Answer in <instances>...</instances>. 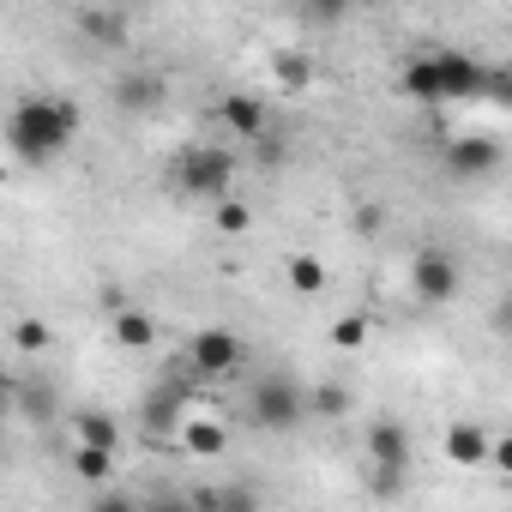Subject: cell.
I'll list each match as a JSON object with an SVG mask.
<instances>
[{
	"label": "cell",
	"mask_w": 512,
	"mask_h": 512,
	"mask_svg": "<svg viewBox=\"0 0 512 512\" xmlns=\"http://www.w3.org/2000/svg\"><path fill=\"white\" fill-rule=\"evenodd\" d=\"M79 139V109L67 97H25L13 115H7V145L19 163L31 169H49L67 145Z\"/></svg>",
	"instance_id": "obj_1"
},
{
	"label": "cell",
	"mask_w": 512,
	"mask_h": 512,
	"mask_svg": "<svg viewBox=\"0 0 512 512\" xmlns=\"http://www.w3.org/2000/svg\"><path fill=\"white\" fill-rule=\"evenodd\" d=\"M247 428H266V434H290L302 416H308V398H302V386L290 380V374H266V380H253V392H247Z\"/></svg>",
	"instance_id": "obj_2"
},
{
	"label": "cell",
	"mask_w": 512,
	"mask_h": 512,
	"mask_svg": "<svg viewBox=\"0 0 512 512\" xmlns=\"http://www.w3.org/2000/svg\"><path fill=\"white\" fill-rule=\"evenodd\" d=\"M169 181L187 193V199H223L235 187V157L223 145H187L175 163H169Z\"/></svg>",
	"instance_id": "obj_3"
},
{
	"label": "cell",
	"mask_w": 512,
	"mask_h": 512,
	"mask_svg": "<svg viewBox=\"0 0 512 512\" xmlns=\"http://www.w3.org/2000/svg\"><path fill=\"white\" fill-rule=\"evenodd\" d=\"M241 338L235 332H223V326H205V332H193V344H187V368H193V380H229L235 368H241Z\"/></svg>",
	"instance_id": "obj_4"
},
{
	"label": "cell",
	"mask_w": 512,
	"mask_h": 512,
	"mask_svg": "<svg viewBox=\"0 0 512 512\" xmlns=\"http://www.w3.org/2000/svg\"><path fill=\"white\" fill-rule=\"evenodd\" d=\"M410 284H416V296L428 302V308H440V302H452L458 296V260L452 253H440V247H422L416 253V266H410Z\"/></svg>",
	"instance_id": "obj_5"
},
{
	"label": "cell",
	"mask_w": 512,
	"mask_h": 512,
	"mask_svg": "<svg viewBox=\"0 0 512 512\" xmlns=\"http://www.w3.org/2000/svg\"><path fill=\"white\" fill-rule=\"evenodd\" d=\"M500 139H488V133H464V139H452L446 145V175L452 181H488L494 169H500Z\"/></svg>",
	"instance_id": "obj_6"
},
{
	"label": "cell",
	"mask_w": 512,
	"mask_h": 512,
	"mask_svg": "<svg viewBox=\"0 0 512 512\" xmlns=\"http://www.w3.org/2000/svg\"><path fill=\"white\" fill-rule=\"evenodd\" d=\"M181 416H187V380H157L151 386V398H145V410H139V422H145V434L151 440H163V434H175L181 428Z\"/></svg>",
	"instance_id": "obj_7"
},
{
	"label": "cell",
	"mask_w": 512,
	"mask_h": 512,
	"mask_svg": "<svg viewBox=\"0 0 512 512\" xmlns=\"http://www.w3.org/2000/svg\"><path fill=\"white\" fill-rule=\"evenodd\" d=\"M440 73V103H476L482 97V61L470 55H434Z\"/></svg>",
	"instance_id": "obj_8"
},
{
	"label": "cell",
	"mask_w": 512,
	"mask_h": 512,
	"mask_svg": "<svg viewBox=\"0 0 512 512\" xmlns=\"http://www.w3.org/2000/svg\"><path fill=\"white\" fill-rule=\"evenodd\" d=\"M163 73H121L115 85H109V103L121 109V115H151L157 103H163Z\"/></svg>",
	"instance_id": "obj_9"
},
{
	"label": "cell",
	"mask_w": 512,
	"mask_h": 512,
	"mask_svg": "<svg viewBox=\"0 0 512 512\" xmlns=\"http://www.w3.org/2000/svg\"><path fill=\"white\" fill-rule=\"evenodd\" d=\"M368 464L374 470H410V434H404V422H392V416L368 422Z\"/></svg>",
	"instance_id": "obj_10"
},
{
	"label": "cell",
	"mask_w": 512,
	"mask_h": 512,
	"mask_svg": "<svg viewBox=\"0 0 512 512\" xmlns=\"http://www.w3.org/2000/svg\"><path fill=\"white\" fill-rule=\"evenodd\" d=\"M217 121L235 133V139H253V133H266L272 127V115H266V103L253 97V91H229L223 103H217Z\"/></svg>",
	"instance_id": "obj_11"
},
{
	"label": "cell",
	"mask_w": 512,
	"mask_h": 512,
	"mask_svg": "<svg viewBox=\"0 0 512 512\" xmlns=\"http://www.w3.org/2000/svg\"><path fill=\"white\" fill-rule=\"evenodd\" d=\"M79 37L91 49H127V7H79Z\"/></svg>",
	"instance_id": "obj_12"
},
{
	"label": "cell",
	"mask_w": 512,
	"mask_h": 512,
	"mask_svg": "<svg viewBox=\"0 0 512 512\" xmlns=\"http://www.w3.org/2000/svg\"><path fill=\"white\" fill-rule=\"evenodd\" d=\"M229 446V428L217 416H181V452L187 458H223Z\"/></svg>",
	"instance_id": "obj_13"
},
{
	"label": "cell",
	"mask_w": 512,
	"mask_h": 512,
	"mask_svg": "<svg viewBox=\"0 0 512 512\" xmlns=\"http://www.w3.org/2000/svg\"><path fill=\"white\" fill-rule=\"evenodd\" d=\"M115 344L121 350H151L157 344V320L145 308H115Z\"/></svg>",
	"instance_id": "obj_14"
},
{
	"label": "cell",
	"mask_w": 512,
	"mask_h": 512,
	"mask_svg": "<svg viewBox=\"0 0 512 512\" xmlns=\"http://www.w3.org/2000/svg\"><path fill=\"white\" fill-rule=\"evenodd\" d=\"M446 458H452V464H482V458H488V434H482L476 422H452V428H446Z\"/></svg>",
	"instance_id": "obj_15"
},
{
	"label": "cell",
	"mask_w": 512,
	"mask_h": 512,
	"mask_svg": "<svg viewBox=\"0 0 512 512\" xmlns=\"http://www.w3.org/2000/svg\"><path fill=\"white\" fill-rule=\"evenodd\" d=\"M272 79H278L284 91H302V85L314 79V55H308V49H278V55H272Z\"/></svg>",
	"instance_id": "obj_16"
},
{
	"label": "cell",
	"mask_w": 512,
	"mask_h": 512,
	"mask_svg": "<svg viewBox=\"0 0 512 512\" xmlns=\"http://www.w3.org/2000/svg\"><path fill=\"white\" fill-rule=\"evenodd\" d=\"M308 398V416H320V422H338V416H350V386H338V380H326V386H314V392H302Z\"/></svg>",
	"instance_id": "obj_17"
},
{
	"label": "cell",
	"mask_w": 512,
	"mask_h": 512,
	"mask_svg": "<svg viewBox=\"0 0 512 512\" xmlns=\"http://www.w3.org/2000/svg\"><path fill=\"white\" fill-rule=\"evenodd\" d=\"M73 434H79V440H91V446H121V422H115L109 410H97V404L73 416Z\"/></svg>",
	"instance_id": "obj_18"
},
{
	"label": "cell",
	"mask_w": 512,
	"mask_h": 512,
	"mask_svg": "<svg viewBox=\"0 0 512 512\" xmlns=\"http://www.w3.org/2000/svg\"><path fill=\"white\" fill-rule=\"evenodd\" d=\"M73 470L85 482H109L115 476V446H91V440H73Z\"/></svg>",
	"instance_id": "obj_19"
},
{
	"label": "cell",
	"mask_w": 512,
	"mask_h": 512,
	"mask_svg": "<svg viewBox=\"0 0 512 512\" xmlns=\"http://www.w3.org/2000/svg\"><path fill=\"white\" fill-rule=\"evenodd\" d=\"M398 85H404V97H416V103H440V73H434V55L410 61Z\"/></svg>",
	"instance_id": "obj_20"
},
{
	"label": "cell",
	"mask_w": 512,
	"mask_h": 512,
	"mask_svg": "<svg viewBox=\"0 0 512 512\" xmlns=\"http://www.w3.org/2000/svg\"><path fill=\"white\" fill-rule=\"evenodd\" d=\"M290 284H296L302 296H320V290H326V266L314 260V253H296V260H290Z\"/></svg>",
	"instance_id": "obj_21"
},
{
	"label": "cell",
	"mask_w": 512,
	"mask_h": 512,
	"mask_svg": "<svg viewBox=\"0 0 512 512\" xmlns=\"http://www.w3.org/2000/svg\"><path fill=\"white\" fill-rule=\"evenodd\" d=\"M211 205H217V229H223V235H247V229H253V211H247L235 193H223V199H211Z\"/></svg>",
	"instance_id": "obj_22"
},
{
	"label": "cell",
	"mask_w": 512,
	"mask_h": 512,
	"mask_svg": "<svg viewBox=\"0 0 512 512\" xmlns=\"http://www.w3.org/2000/svg\"><path fill=\"white\" fill-rule=\"evenodd\" d=\"M332 344L338 350H368V314H338L332 320Z\"/></svg>",
	"instance_id": "obj_23"
},
{
	"label": "cell",
	"mask_w": 512,
	"mask_h": 512,
	"mask_svg": "<svg viewBox=\"0 0 512 512\" xmlns=\"http://www.w3.org/2000/svg\"><path fill=\"white\" fill-rule=\"evenodd\" d=\"M13 350L43 356V350H49V326H43V320H19V326H13Z\"/></svg>",
	"instance_id": "obj_24"
},
{
	"label": "cell",
	"mask_w": 512,
	"mask_h": 512,
	"mask_svg": "<svg viewBox=\"0 0 512 512\" xmlns=\"http://www.w3.org/2000/svg\"><path fill=\"white\" fill-rule=\"evenodd\" d=\"M482 97H488L494 109H506V103H512V73H506V67H482Z\"/></svg>",
	"instance_id": "obj_25"
},
{
	"label": "cell",
	"mask_w": 512,
	"mask_h": 512,
	"mask_svg": "<svg viewBox=\"0 0 512 512\" xmlns=\"http://www.w3.org/2000/svg\"><path fill=\"white\" fill-rule=\"evenodd\" d=\"M19 404L31 410V422H55V392H49V386H25Z\"/></svg>",
	"instance_id": "obj_26"
},
{
	"label": "cell",
	"mask_w": 512,
	"mask_h": 512,
	"mask_svg": "<svg viewBox=\"0 0 512 512\" xmlns=\"http://www.w3.org/2000/svg\"><path fill=\"white\" fill-rule=\"evenodd\" d=\"M247 145H253V157H260L266 169H278V163H284V139H278V133H253Z\"/></svg>",
	"instance_id": "obj_27"
},
{
	"label": "cell",
	"mask_w": 512,
	"mask_h": 512,
	"mask_svg": "<svg viewBox=\"0 0 512 512\" xmlns=\"http://www.w3.org/2000/svg\"><path fill=\"white\" fill-rule=\"evenodd\" d=\"M302 7H308V13H314L320 25H338V19L350 13V0H302Z\"/></svg>",
	"instance_id": "obj_28"
},
{
	"label": "cell",
	"mask_w": 512,
	"mask_h": 512,
	"mask_svg": "<svg viewBox=\"0 0 512 512\" xmlns=\"http://www.w3.org/2000/svg\"><path fill=\"white\" fill-rule=\"evenodd\" d=\"M253 500H260L253 488H217V506H223V512H247Z\"/></svg>",
	"instance_id": "obj_29"
},
{
	"label": "cell",
	"mask_w": 512,
	"mask_h": 512,
	"mask_svg": "<svg viewBox=\"0 0 512 512\" xmlns=\"http://www.w3.org/2000/svg\"><path fill=\"white\" fill-rule=\"evenodd\" d=\"M103 512H133V494H97Z\"/></svg>",
	"instance_id": "obj_30"
},
{
	"label": "cell",
	"mask_w": 512,
	"mask_h": 512,
	"mask_svg": "<svg viewBox=\"0 0 512 512\" xmlns=\"http://www.w3.org/2000/svg\"><path fill=\"white\" fill-rule=\"evenodd\" d=\"M356 229L368 235V229H380V205H368V211H356Z\"/></svg>",
	"instance_id": "obj_31"
},
{
	"label": "cell",
	"mask_w": 512,
	"mask_h": 512,
	"mask_svg": "<svg viewBox=\"0 0 512 512\" xmlns=\"http://www.w3.org/2000/svg\"><path fill=\"white\" fill-rule=\"evenodd\" d=\"M103 308L115 314V308H127V296H121V284H103Z\"/></svg>",
	"instance_id": "obj_32"
},
{
	"label": "cell",
	"mask_w": 512,
	"mask_h": 512,
	"mask_svg": "<svg viewBox=\"0 0 512 512\" xmlns=\"http://www.w3.org/2000/svg\"><path fill=\"white\" fill-rule=\"evenodd\" d=\"M115 7H145V0H115Z\"/></svg>",
	"instance_id": "obj_33"
},
{
	"label": "cell",
	"mask_w": 512,
	"mask_h": 512,
	"mask_svg": "<svg viewBox=\"0 0 512 512\" xmlns=\"http://www.w3.org/2000/svg\"><path fill=\"white\" fill-rule=\"evenodd\" d=\"M368 7H386V0H368Z\"/></svg>",
	"instance_id": "obj_34"
}]
</instances>
